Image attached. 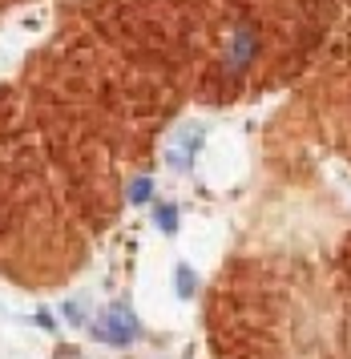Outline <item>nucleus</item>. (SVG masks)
Instances as JSON below:
<instances>
[{
    "label": "nucleus",
    "mask_w": 351,
    "mask_h": 359,
    "mask_svg": "<svg viewBox=\"0 0 351 359\" xmlns=\"http://www.w3.org/2000/svg\"><path fill=\"white\" fill-rule=\"evenodd\" d=\"M178 283H182V287H178V291H182V294H190V291H194V275H190V271H186V266L178 271Z\"/></svg>",
    "instance_id": "obj_5"
},
{
    "label": "nucleus",
    "mask_w": 351,
    "mask_h": 359,
    "mask_svg": "<svg viewBox=\"0 0 351 359\" xmlns=\"http://www.w3.org/2000/svg\"><path fill=\"white\" fill-rule=\"evenodd\" d=\"M150 190H154V182L138 178V182H133V190H129V202H150Z\"/></svg>",
    "instance_id": "obj_3"
},
{
    "label": "nucleus",
    "mask_w": 351,
    "mask_h": 359,
    "mask_svg": "<svg viewBox=\"0 0 351 359\" xmlns=\"http://www.w3.org/2000/svg\"><path fill=\"white\" fill-rule=\"evenodd\" d=\"M194 142H198V133H186L182 142H178L174 149H170V162L178 165V170H186L190 165V154H194Z\"/></svg>",
    "instance_id": "obj_2"
},
{
    "label": "nucleus",
    "mask_w": 351,
    "mask_h": 359,
    "mask_svg": "<svg viewBox=\"0 0 351 359\" xmlns=\"http://www.w3.org/2000/svg\"><path fill=\"white\" fill-rule=\"evenodd\" d=\"M174 218H178L174 206H158V226H161V230H174V226H178Z\"/></svg>",
    "instance_id": "obj_4"
},
{
    "label": "nucleus",
    "mask_w": 351,
    "mask_h": 359,
    "mask_svg": "<svg viewBox=\"0 0 351 359\" xmlns=\"http://www.w3.org/2000/svg\"><path fill=\"white\" fill-rule=\"evenodd\" d=\"M97 335L105 343H129L138 335V319H133L126 307H110L105 311V323L97 327Z\"/></svg>",
    "instance_id": "obj_1"
}]
</instances>
